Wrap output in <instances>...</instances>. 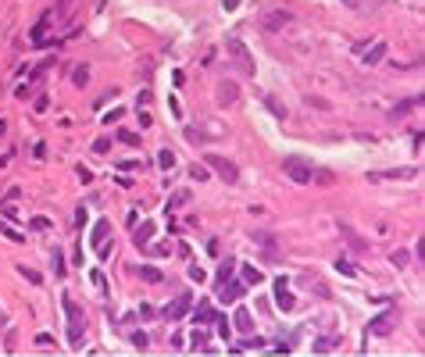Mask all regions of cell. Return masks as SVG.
<instances>
[{"label":"cell","instance_id":"cell-1","mask_svg":"<svg viewBox=\"0 0 425 357\" xmlns=\"http://www.w3.org/2000/svg\"><path fill=\"white\" fill-rule=\"evenodd\" d=\"M61 304H65V311H68V343H71V347H82V336H86V314H82V307L75 304L71 293L61 296Z\"/></svg>","mask_w":425,"mask_h":357},{"label":"cell","instance_id":"cell-2","mask_svg":"<svg viewBox=\"0 0 425 357\" xmlns=\"http://www.w3.org/2000/svg\"><path fill=\"white\" fill-rule=\"evenodd\" d=\"M204 164H208V168H214V172H218V175H221L229 186L239 179V168H236L229 157H221V154H204Z\"/></svg>","mask_w":425,"mask_h":357},{"label":"cell","instance_id":"cell-3","mask_svg":"<svg viewBox=\"0 0 425 357\" xmlns=\"http://www.w3.org/2000/svg\"><path fill=\"white\" fill-rule=\"evenodd\" d=\"M283 172L293 179V182H300V186H304V182H311V175H315V168H311L304 157H286V161H283Z\"/></svg>","mask_w":425,"mask_h":357},{"label":"cell","instance_id":"cell-4","mask_svg":"<svg viewBox=\"0 0 425 357\" xmlns=\"http://www.w3.org/2000/svg\"><path fill=\"white\" fill-rule=\"evenodd\" d=\"M397 322H400L397 311H382V314H375V318L368 322V332H372V336H390V332L397 329Z\"/></svg>","mask_w":425,"mask_h":357},{"label":"cell","instance_id":"cell-5","mask_svg":"<svg viewBox=\"0 0 425 357\" xmlns=\"http://www.w3.org/2000/svg\"><path fill=\"white\" fill-rule=\"evenodd\" d=\"M257 22H261V29H265V32H283V29H289L293 14H289V11H265Z\"/></svg>","mask_w":425,"mask_h":357},{"label":"cell","instance_id":"cell-6","mask_svg":"<svg viewBox=\"0 0 425 357\" xmlns=\"http://www.w3.org/2000/svg\"><path fill=\"white\" fill-rule=\"evenodd\" d=\"M214 100H218V107H232V104L239 100V86H236L232 79H221V82L214 86Z\"/></svg>","mask_w":425,"mask_h":357},{"label":"cell","instance_id":"cell-7","mask_svg":"<svg viewBox=\"0 0 425 357\" xmlns=\"http://www.w3.org/2000/svg\"><path fill=\"white\" fill-rule=\"evenodd\" d=\"M386 50H390V43H386V40H375L372 47H361V65H368V68H375V65H382V58H386Z\"/></svg>","mask_w":425,"mask_h":357},{"label":"cell","instance_id":"cell-8","mask_svg":"<svg viewBox=\"0 0 425 357\" xmlns=\"http://www.w3.org/2000/svg\"><path fill=\"white\" fill-rule=\"evenodd\" d=\"M186 311H190V293H182V296H175L164 311H161V318H168V322H179V318H186Z\"/></svg>","mask_w":425,"mask_h":357},{"label":"cell","instance_id":"cell-9","mask_svg":"<svg viewBox=\"0 0 425 357\" xmlns=\"http://www.w3.org/2000/svg\"><path fill=\"white\" fill-rule=\"evenodd\" d=\"M229 50L236 54V61H239V68L247 71V75H254V58H250V50L243 47V40H236V36H232V40H229Z\"/></svg>","mask_w":425,"mask_h":357},{"label":"cell","instance_id":"cell-10","mask_svg":"<svg viewBox=\"0 0 425 357\" xmlns=\"http://www.w3.org/2000/svg\"><path fill=\"white\" fill-rule=\"evenodd\" d=\"M293 304H297V300H293V293H289V283L279 279V283H275V307H279V311H293Z\"/></svg>","mask_w":425,"mask_h":357},{"label":"cell","instance_id":"cell-11","mask_svg":"<svg viewBox=\"0 0 425 357\" xmlns=\"http://www.w3.org/2000/svg\"><path fill=\"white\" fill-rule=\"evenodd\" d=\"M47 32H50V14H47V18H40V22L29 29V40H32V47H47Z\"/></svg>","mask_w":425,"mask_h":357},{"label":"cell","instance_id":"cell-12","mask_svg":"<svg viewBox=\"0 0 425 357\" xmlns=\"http://www.w3.org/2000/svg\"><path fill=\"white\" fill-rule=\"evenodd\" d=\"M243 289H247V283H243V279H239V283H236V279H225L218 296H221L225 304H232V300H239V296H243Z\"/></svg>","mask_w":425,"mask_h":357},{"label":"cell","instance_id":"cell-13","mask_svg":"<svg viewBox=\"0 0 425 357\" xmlns=\"http://www.w3.org/2000/svg\"><path fill=\"white\" fill-rule=\"evenodd\" d=\"M190 318H193L197 325H211V322H214V318H218V314H214V307H211V304L204 300V304H197V311H193Z\"/></svg>","mask_w":425,"mask_h":357},{"label":"cell","instance_id":"cell-14","mask_svg":"<svg viewBox=\"0 0 425 357\" xmlns=\"http://www.w3.org/2000/svg\"><path fill=\"white\" fill-rule=\"evenodd\" d=\"M54 68V58H43V61H40V65H36V68L29 71V86H36V82H43V79H47V71Z\"/></svg>","mask_w":425,"mask_h":357},{"label":"cell","instance_id":"cell-15","mask_svg":"<svg viewBox=\"0 0 425 357\" xmlns=\"http://www.w3.org/2000/svg\"><path fill=\"white\" fill-rule=\"evenodd\" d=\"M107 239H111V221L104 218V221H97V229H93L89 243H93V247H100V243H107Z\"/></svg>","mask_w":425,"mask_h":357},{"label":"cell","instance_id":"cell-16","mask_svg":"<svg viewBox=\"0 0 425 357\" xmlns=\"http://www.w3.org/2000/svg\"><path fill=\"white\" fill-rule=\"evenodd\" d=\"M340 232H343V239H347V243H350L354 250H361V254L368 250V239H361V236H357V232L350 229V225H340Z\"/></svg>","mask_w":425,"mask_h":357},{"label":"cell","instance_id":"cell-17","mask_svg":"<svg viewBox=\"0 0 425 357\" xmlns=\"http://www.w3.org/2000/svg\"><path fill=\"white\" fill-rule=\"evenodd\" d=\"M236 329H239V332H250V329H254V314H250L247 307L236 311Z\"/></svg>","mask_w":425,"mask_h":357},{"label":"cell","instance_id":"cell-18","mask_svg":"<svg viewBox=\"0 0 425 357\" xmlns=\"http://www.w3.org/2000/svg\"><path fill=\"white\" fill-rule=\"evenodd\" d=\"M239 279H243L247 286H257V283H261V268H254V265H243V268H239Z\"/></svg>","mask_w":425,"mask_h":357},{"label":"cell","instance_id":"cell-19","mask_svg":"<svg viewBox=\"0 0 425 357\" xmlns=\"http://www.w3.org/2000/svg\"><path fill=\"white\" fill-rule=\"evenodd\" d=\"M150 236H154V221H143L140 229H136V247H146Z\"/></svg>","mask_w":425,"mask_h":357},{"label":"cell","instance_id":"cell-20","mask_svg":"<svg viewBox=\"0 0 425 357\" xmlns=\"http://www.w3.org/2000/svg\"><path fill=\"white\" fill-rule=\"evenodd\" d=\"M190 204V190H179V193H172V200H168V211H175V208H186Z\"/></svg>","mask_w":425,"mask_h":357},{"label":"cell","instance_id":"cell-21","mask_svg":"<svg viewBox=\"0 0 425 357\" xmlns=\"http://www.w3.org/2000/svg\"><path fill=\"white\" fill-rule=\"evenodd\" d=\"M18 275H22V279H29L32 286H40V283H43V275H40L36 268H29V265H18Z\"/></svg>","mask_w":425,"mask_h":357},{"label":"cell","instance_id":"cell-22","mask_svg":"<svg viewBox=\"0 0 425 357\" xmlns=\"http://www.w3.org/2000/svg\"><path fill=\"white\" fill-rule=\"evenodd\" d=\"M86 82H89V65H79L71 71V86H86Z\"/></svg>","mask_w":425,"mask_h":357},{"label":"cell","instance_id":"cell-23","mask_svg":"<svg viewBox=\"0 0 425 357\" xmlns=\"http://www.w3.org/2000/svg\"><path fill=\"white\" fill-rule=\"evenodd\" d=\"M261 347H265V340H257V336H247V340H243V343H236L232 350H261Z\"/></svg>","mask_w":425,"mask_h":357},{"label":"cell","instance_id":"cell-24","mask_svg":"<svg viewBox=\"0 0 425 357\" xmlns=\"http://www.w3.org/2000/svg\"><path fill=\"white\" fill-rule=\"evenodd\" d=\"M307 107H318V111H332V104H329L325 97H315V93H307Z\"/></svg>","mask_w":425,"mask_h":357},{"label":"cell","instance_id":"cell-25","mask_svg":"<svg viewBox=\"0 0 425 357\" xmlns=\"http://www.w3.org/2000/svg\"><path fill=\"white\" fill-rule=\"evenodd\" d=\"M418 104H422V100H418V97H415V100H408V104H397V107H393V115H390V118H393V122H397V118H404V111H411V107H418Z\"/></svg>","mask_w":425,"mask_h":357},{"label":"cell","instance_id":"cell-26","mask_svg":"<svg viewBox=\"0 0 425 357\" xmlns=\"http://www.w3.org/2000/svg\"><path fill=\"white\" fill-rule=\"evenodd\" d=\"M390 261H393L397 268H408V265H411V254H408V250H393V254H390Z\"/></svg>","mask_w":425,"mask_h":357},{"label":"cell","instance_id":"cell-27","mask_svg":"<svg viewBox=\"0 0 425 357\" xmlns=\"http://www.w3.org/2000/svg\"><path fill=\"white\" fill-rule=\"evenodd\" d=\"M140 275L146 279V283H161V279H164V275H161V268H150V265H143Z\"/></svg>","mask_w":425,"mask_h":357},{"label":"cell","instance_id":"cell-28","mask_svg":"<svg viewBox=\"0 0 425 357\" xmlns=\"http://www.w3.org/2000/svg\"><path fill=\"white\" fill-rule=\"evenodd\" d=\"M208 175H211V172H208V164H204V161H200V164H193V168H190V179H197V182H204V179H208Z\"/></svg>","mask_w":425,"mask_h":357},{"label":"cell","instance_id":"cell-29","mask_svg":"<svg viewBox=\"0 0 425 357\" xmlns=\"http://www.w3.org/2000/svg\"><path fill=\"white\" fill-rule=\"evenodd\" d=\"M265 104H268V111H272L275 118H286V107L279 104V100H275V97H265Z\"/></svg>","mask_w":425,"mask_h":357},{"label":"cell","instance_id":"cell-30","mask_svg":"<svg viewBox=\"0 0 425 357\" xmlns=\"http://www.w3.org/2000/svg\"><path fill=\"white\" fill-rule=\"evenodd\" d=\"M118 140H122V143H129V146H140V136H136L133 129H118Z\"/></svg>","mask_w":425,"mask_h":357},{"label":"cell","instance_id":"cell-31","mask_svg":"<svg viewBox=\"0 0 425 357\" xmlns=\"http://www.w3.org/2000/svg\"><path fill=\"white\" fill-rule=\"evenodd\" d=\"M157 164H161V168H175V154H172V150H161V154H157Z\"/></svg>","mask_w":425,"mask_h":357},{"label":"cell","instance_id":"cell-32","mask_svg":"<svg viewBox=\"0 0 425 357\" xmlns=\"http://www.w3.org/2000/svg\"><path fill=\"white\" fill-rule=\"evenodd\" d=\"M29 225H32L36 232H47V229H50V218H47V214H36V218H32Z\"/></svg>","mask_w":425,"mask_h":357},{"label":"cell","instance_id":"cell-33","mask_svg":"<svg viewBox=\"0 0 425 357\" xmlns=\"http://www.w3.org/2000/svg\"><path fill=\"white\" fill-rule=\"evenodd\" d=\"M36 347H43V350H54L58 343H54V336H50V332H40V336H36Z\"/></svg>","mask_w":425,"mask_h":357},{"label":"cell","instance_id":"cell-34","mask_svg":"<svg viewBox=\"0 0 425 357\" xmlns=\"http://www.w3.org/2000/svg\"><path fill=\"white\" fill-rule=\"evenodd\" d=\"M340 347V340H318L315 343V354H325V350H336Z\"/></svg>","mask_w":425,"mask_h":357},{"label":"cell","instance_id":"cell-35","mask_svg":"<svg viewBox=\"0 0 425 357\" xmlns=\"http://www.w3.org/2000/svg\"><path fill=\"white\" fill-rule=\"evenodd\" d=\"M232 268H236L232 261H221V268H218V286L225 283V279H232Z\"/></svg>","mask_w":425,"mask_h":357},{"label":"cell","instance_id":"cell-36","mask_svg":"<svg viewBox=\"0 0 425 357\" xmlns=\"http://www.w3.org/2000/svg\"><path fill=\"white\" fill-rule=\"evenodd\" d=\"M311 182H322V186H332V182H336V175H332V172H318V175H311Z\"/></svg>","mask_w":425,"mask_h":357},{"label":"cell","instance_id":"cell-37","mask_svg":"<svg viewBox=\"0 0 425 357\" xmlns=\"http://www.w3.org/2000/svg\"><path fill=\"white\" fill-rule=\"evenodd\" d=\"M133 347H136V350H146V347H150L146 332H133Z\"/></svg>","mask_w":425,"mask_h":357},{"label":"cell","instance_id":"cell-38","mask_svg":"<svg viewBox=\"0 0 425 357\" xmlns=\"http://www.w3.org/2000/svg\"><path fill=\"white\" fill-rule=\"evenodd\" d=\"M54 272H58V275H65V272H68V265H65V261H61V250H58V254H54Z\"/></svg>","mask_w":425,"mask_h":357},{"label":"cell","instance_id":"cell-39","mask_svg":"<svg viewBox=\"0 0 425 357\" xmlns=\"http://www.w3.org/2000/svg\"><path fill=\"white\" fill-rule=\"evenodd\" d=\"M93 150H97V154H107V150H111V140H104V136H100V140L93 143Z\"/></svg>","mask_w":425,"mask_h":357},{"label":"cell","instance_id":"cell-40","mask_svg":"<svg viewBox=\"0 0 425 357\" xmlns=\"http://www.w3.org/2000/svg\"><path fill=\"white\" fill-rule=\"evenodd\" d=\"M214 322H218V336H229V332H232V329H229V322H225V318H221V314H218V318H214Z\"/></svg>","mask_w":425,"mask_h":357},{"label":"cell","instance_id":"cell-41","mask_svg":"<svg viewBox=\"0 0 425 357\" xmlns=\"http://www.w3.org/2000/svg\"><path fill=\"white\" fill-rule=\"evenodd\" d=\"M140 314H143V318H146V322H150V318H157V307H150V304H143V307H140Z\"/></svg>","mask_w":425,"mask_h":357},{"label":"cell","instance_id":"cell-42","mask_svg":"<svg viewBox=\"0 0 425 357\" xmlns=\"http://www.w3.org/2000/svg\"><path fill=\"white\" fill-rule=\"evenodd\" d=\"M71 4H75V0H58V7H54V11H58V14H68Z\"/></svg>","mask_w":425,"mask_h":357},{"label":"cell","instance_id":"cell-43","mask_svg":"<svg viewBox=\"0 0 425 357\" xmlns=\"http://www.w3.org/2000/svg\"><path fill=\"white\" fill-rule=\"evenodd\" d=\"M118 172H140V164H136V161H122Z\"/></svg>","mask_w":425,"mask_h":357},{"label":"cell","instance_id":"cell-44","mask_svg":"<svg viewBox=\"0 0 425 357\" xmlns=\"http://www.w3.org/2000/svg\"><path fill=\"white\" fill-rule=\"evenodd\" d=\"M336 268H340V272H347V275H354V272H357L350 261H336Z\"/></svg>","mask_w":425,"mask_h":357},{"label":"cell","instance_id":"cell-45","mask_svg":"<svg viewBox=\"0 0 425 357\" xmlns=\"http://www.w3.org/2000/svg\"><path fill=\"white\" fill-rule=\"evenodd\" d=\"M186 140H190V143H200L204 136H200V129H186Z\"/></svg>","mask_w":425,"mask_h":357},{"label":"cell","instance_id":"cell-46","mask_svg":"<svg viewBox=\"0 0 425 357\" xmlns=\"http://www.w3.org/2000/svg\"><path fill=\"white\" fill-rule=\"evenodd\" d=\"M118 115H122V107H115V111H107V115H104V122L111 125V122H118Z\"/></svg>","mask_w":425,"mask_h":357},{"label":"cell","instance_id":"cell-47","mask_svg":"<svg viewBox=\"0 0 425 357\" xmlns=\"http://www.w3.org/2000/svg\"><path fill=\"white\" fill-rule=\"evenodd\" d=\"M190 279H193V283H200V279H204V268H197V265H193V268H190Z\"/></svg>","mask_w":425,"mask_h":357},{"label":"cell","instance_id":"cell-48","mask_svg":"<svg viewBox=\"0 0 425 357\" xmlns=\"http://www.w3.org/2000/svg\"><path fill=\"white\" fill-rule=\"evenodd\" d=\"M272 350H275V354H289V350H293V343H275Z\"/></svg>","mask_w":425,"mask_h":357},{"label":"cell","instance_id":"cell-49","mask_svg":"<svg viewBox=\"0 0 425 357\" xmlns=\"http://www.w3.org/2000/svg\"><path fill=\"white\" fill-rule=\"evenodd\" d=\"M239 7V0H225V11H236Z\"/></svg>","mask_w":425,"mask_h":357}]
</instances>
